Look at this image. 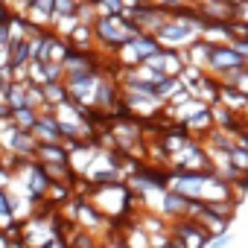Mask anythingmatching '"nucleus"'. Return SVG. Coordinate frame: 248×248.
<instances>
[{
  "label": "nucleus",
  "instance_id": "nucleus-4",
  "mask_svg": "<svg viewBox=\"0 0 248 248\" xmlns=\"http://www.w3.org/2000/svg\"><path fill=\"white\" fill-rule=\"evenodd\" d=\"M231 44H233V47H236V50H239V56H242V59H245V62H248V38H233V41H231Z\"/></svg>",
  "mask_w": 248,
  "mask_h": 248
},
{
  "label": "nucleus",
  "instance_id": "nucleus-3",
  "mask_svg": "<svg viewBox=\"0 0 248 248\" xmlns=\"http://www.w3.org/2000/svg\"><path fill=\"white\" fill-rule=\"evenodd\" d=\"M233 18L245 21L248 24V0H236V6H233Z\"/></svg>",
  "mask_w": 248,
  "mask_h": 248
},
{
  "label": "nucleus",
  "instance_id": "nucleus-2",
  "mask_svg": "<svg viewBox=\"0 0 248 248\" xmlns=\"http://www.w3.org/2000/svg\"><path fill=\"white\" fill-rule=\"evenodd\" d=\"M233 236H231V231H222V233H210V239H207V245H228Z\"/></svg>",
  "mask_w": 248,
  "mask_h": 248
},
{
  "label": "nucleus",
  "instance_id": "nucleus-1",
  "mask_svg": "<svg viewBox=\"0 0 248 248\" xmlns=\"http://www.w3.org/2000/svg\"><path fill=\"white\" fill-rule=\"evenodd\" d=\"M245 59L239 56V50L231 44V41H222V44H210V56H207V64L204 70L216 79H222V73L233 70V67H242Z\"/></svg>",
  "mask_w": 248,
  "mask_h": 248
}]
</instances>
